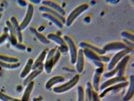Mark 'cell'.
<instances>
[{"label": "cell", "instance_id": "6da1fadb", "mask_svg": "<svg viewBox=\"0 0 134 101\" xmlns=\"http://www.w3.org/2000/svg\"><path fill=\"white\" fill-rule=\"evenodd\" d=\"M61 53L58 50L57 47L53 48L47 52L44 62V71L47 74H50L55 65L61 57Z\"/></svg>", "mask_w": 134, "mask_h": 101}, {"label": "cell", "instance_id": "7a4b0ae2", "mask_svg": "<svg viewBox=\"0 0 134 101\" xmlns=\"http://www.w3.org/2000/svg\"><path fill=\"white\" fill-rule=\"evenodd\" d=\"M79 80L80 75L79 74H76L67 82L54 87L52 88V90L54 93L57 94L66 93L75 87L79 82Z\"/></svg>", "mask_w": 134, "mask_h": 101}, {"label": "cell", "instance_id": "3957f363", "mask_svg": "<svg viewBox=\"0 0 134 101\" xmlns=\"http://www.w3.org/2000/svg\"><path fill=\"white\" fill-rule=\"evenodd\" d=\"M90 6L87 3H83L79 5V6L75 8L73 10L69 13L67 18L65 25L67 27H70L73 24L74 21L77 19L79 16L88 10Z\"/></svg>", "mask_w": 134, "mask_h": 101}, {"label": "cell", "instance_id": "277c9868", "mask_svg": "<svg viewBox=\"0 0 134 101\" xmlns=\"http://www.w3.org/2000/svg\"><path fill=\"white\" fill-rule=\"evenodd\" d=\"M63 39L64 40L66 44L67 45L68 52L70 56V63L72 65L75 64L76 57L78 53L77 47L76 44L73 40V38L69 35H65L63 37Z\"/></svg>", "mask_w": 134, "mask_h": 101}, {"label": "cell", "instance_id": "5b68a950", "mask_svg": "<svg viewBox=\"0 0 134 101\" xmlns=\"http://www.w3.org/2000/svg\"><path fill=\"white\" fill-rule=\"evenodd\" d=\"M129 82L128 81L125 82H121L113 86L110 87L108 88L104 89L102 91V92L98 95L100 99L104 98L106 95L109 93L116 94L120 92H122V94H125V90L128 85Z\"/></svg>", "mask_w": 134, "mask_h": 101}, {"label": "cell", "instance_id": "8992f818", "mask_svg": "<svg viewBox=\"0 0 134 101\" xmlns=\"http://www.w3.org/2000/svg\"><path fill=\"white\" fill-rule=\"evenodd\" d=\"M133 51V49H132L131 48H128L127 49L116 52V54L110 58V62L108 63L107 66L108 71H110L113 69L115 67L116 65L119 63L124 57L129 55V54L131 53Z\"/></svg>", "mask_w": 134, "mask_h": 101}, {"label": "cell", "instance_id": "52a82bcc", "mask_svg": "<svg viewBox=\"0 0 134 101\" xmlns=\"http://www.w3.org/2000/svg\"><path fill=\"white\" fill-rule=\"evenodd\" d=\"M83 54L85 57L87 58L90 61L92 62L94 61H99L104 63H108L110 62V57L107 55H99L96 53H94L92 50L84 49H83Z\"/></svg>", "mask_w": 134, "mask_h": 101}, {"label": "cell", "instance_id": "ba28073f", "mask_svg": "<svg viewBox=\"0 0 134 101\" xmlns=\"http://www.w3.org/2000/svg\"><path fill=\"white\" fill-rule=\"evenodd\" d=\"M34 13V5L31 3H29L27 6V11L25 14V17L20 23V27L22 31H24L25 29L29 26L33 18Z\"/></svg>", "mask_w": 134, "mask_h": 101}, {"label": "cell", "instance_id": "9c48e42d", "mask_svg": "<svg viewBox=\"0 0 134 101\" xmlns=\"http://www.w3.org/2000/svg\"><path fill=\"white\" fill-rule=\"evenodd\" d=\"M128 78L126 76H123L121 77L114 76L113 77L109 78L103 83L100 84L99 90L103 91L104 89L108 88L110 87L115 85L116 84L121 83V82H125L128 81Z\"/></svg>", "mask_w": 134, "mask_h": 101}, {"label": "cell", "instance_id": "30bf717a", "mask_svg": "<svg viewBox=\"0 0 134 101\" xmlns=\"http://www.w3.org/2000/svg\"><path fill=\"white\" fill-rule=\"evenodd\" d=\"M128 48H129L122 42H113L105 44L103 49L107 53V52H118Z\"/></svg>", "mask_w": 134, "mask_h": 101}, {"label": "cell", "instance_id": "8fae6325", "mask_svg": "<svg viewBox=\"0 0 134 101\" xmlns=\"http://www.w3.org/2000/svg\"><path fill=\"white\" fill-rule=\"evenodd\" d=\"M104 68H97L94 71V73L92 77V79L91 82L92 87L94 90L98 93L99 91V87L100 84L101 77L103 74Z\"/></svg>", "mask_w": 134, "mask_h": 101}, {"label": "cell", "instance_id": "7c38bea8", "mask_svg": "<svg viewBox=\"0 0 134 101\" xmlns=\"http://www.w3.org/2000/svg\"><path fill=\"white\" fill-rule=\"evenodd\" d=\"M134 77L133 74L129 77L128 87L126 92L122 98V101H130L132 99L134 95Z\"/></svg>", "mask_w": 134, "mask_h": 101}, {"label": "cell", "instance_id": "4fadbf2b", "mask_svg": "<svg viewBox=\"0 0 134 101\" xmlns=\"http://www.w3.org/2000/svg\"><path fill=\"white\" fill-rule=\"evenodd\" d=\"M85 57L83 54V49H80L78 50L77 55L75 62V69L78 73H82L85 69Z\"/></svg>", "mask_w": 134, "mask_h": 101}, {"label": "cell", "instance_id": "5bb4252c", "mask_svg": "<svg viewBox=\"0 0 134 101\" xmlns=\"http://www.w3.org/2000/svg\"><path fill=\"white\" fill-rule=\"evenodd\" d=\"M41 4L43 6L49 7L50 8L59 13L60 15H62L63 16L65 17V16L66 15V12H65V10L59 4H58L55 1L45 0V1H43L41 2Z\"/></svg>", "mask_w": 134, "mask_h": 101}, {"label": "cell", "instance_id": "9a60e30c", "mask_svg": "<svg viewBox=\"0 0 134 101\" xmlns=\"http://www.w3.org/2000/svg\"><path fill=\"white\" fill-rule=\"evenodd\" d=\"M79 47L80 49H86L88 50H92V52L96 53L99 55H104L106 53L103 49V48H100L98 46L92 44L90 43L87 42H81L79 44Z\"/></svg>", "mask_w": 134, "mask_h": 101}, {"label": "cell", "instance_id": "2e32d148", "mask_svg": "<svg viewBox=\"0 0 134 101\" xmlns=\"http://www.w3.org/2000/svg\"><path fill=\"white\" fill-rule=\"evenodd\" d=\"M6 25L8 28V32H9L8 33L9 35V39L10 42V43L13 47H15L16 45L18 43L16 32L9 20H7L6 21Z\"/></svg>", "mask_w": 134, "mask_h": 101}, {"label": "cell", "instance_id": "e0dca14e", "mask_svg": "<svg viewBox=\"0 0 134 101\" xmlns=\"http://www.w3.org/2000/svg\"><path fill=\"white\" fill-rule=\"evenodd\" d=\"M39 10L41 12L48 13V14H49L54 16L57 19H59L64 25H65V21H66L65 17L63 16L62 15H60L59 13L57 12L55 10L50 8L49 7L44 6L43 5H41L39 7Z\"/></svg>", "mask_w": 134, "mask_h": 101}, {"label": "cell", "instance_id": "ac0fdd59", "mask_svg": "<svg viewBox=\"0 0 134 101\" xmlns=\"http://www.w3.org/2000/svg\"><path fill=\"white\" fill-rule=\"evenodd\" d=\"M44 71V64L40 66L36 69L32 70L30 73L27 76V77L25 78L23 81V85L26 86L28 84L33 81H34V79L36 78L38 75H39L41 73H42Z\"/></svg>", "mask_w": 134, "mask_h": 101}, {"label": "cell", "instance_id": "d6986e66", "mask_svg": "<svg viewBox=\"0 0 134 101\" xmlns=\"http://www.w3.org/2000/svg\"><path fill=\"white\" fill-rule=\"evenodd\" d=\"M10 21L12 23L15 32H16L17 38L18 43L22 44L23 43V34H22V31L21 29V28L20 27V23L19 22L17 18V17L15 16H12L10 19Z\"/></svg>", "mask_w": 134, "mask_h": 101}, {"label": "cell", "instance_id": "ffe728a7", "mask_svg": "<svg viewBox=\"0 0 134 101\" xmlns=\"http://www.w3.org/2000/svg\"><path fill=\"white\" fill-rule=\"evenodd\" d=\"M65 81V78L61 75H55L51 77L49 79L47 80L45 84V88L47 90H51L52 88H53L54 86L63 83Z\"/></svg>", "mask_w": 134, "mask_h": 101}, {"label": "cell", "instance_id": "44dd1931", "mask_svg": "<svg viewBox=\"0 0 134 101\" xmlns=\"http://www.w3.org/2000/svg\"><path fill=\"white\" fill-rule=\"evenodd\" d=\"M46 38L50 42H53L57 44L58 46L57 47H62L66 45L63 38L61 37L59 35L54 33H50L48 34Z\"/></svg>", "mask_w": 134, "mask_h": 101}, {"label": "cell", "instance_id": "7402d4cb", "mask_svg": "<svg viewBox=\"0 0 134 101\" xmlns=\"http://www.w3.org/2000/svg\"><path fill=\"white\" fill-rule=\"evenodd\" d=\"M34 61V60L32 58H30L28 59L24 67L23 68L20 74V77L21 79H25L27 77V76L31 72Z\"/></svg>", "mask_w": 134, "mask_h": 101}, {"label": "cell", "instance_id": "603a6c76", "mask_svg": "<svg viewBox=\"0 0 134 101\" xmlns=\"http://www.w3.org/2000/svg\"><path fill=\"white\" fill-rule=\"evenodd\" d=\"M47 52L45 50H42L41 52L37 58L34 61L32 70L36 69L40 66H41V65L44 64V62L45 61V58L47 55Z\"/></svg>", "mask_w": 134, "mask_h": 101}, {"label": "cell", "instance_id": "cb8c5ba5", "mask_svg": "<svg viewBox=\"0 0 134 101\" xmlns=\"http://www.w3.org/2000/svg\"><path fill=\"white\" fill-rule=\"evenodd\" d=\"M42 17L45 19L48 20L50 22L54 24V25L58 28L62 29L63 28L64 24L61 22V21L56 18L54 16L46 13H43L42 14Z\"/></svg>", "mask_w": 134, "mask_h": 101}, {"label": "cell", "instance_id": "d4e9b609", "mask_svg": "<svg viewBox=\"0 0 134 101\" xmlns=\"http://www.w3.org/2000/svg\"><path fill=\"white\" fill-rule=\"evenodd\" d=\"M34 85L35 82L34 81H33L30 82L26 86L23 94L22 97V98L21 99V101H29L31 95L34 89Z\"/></svg>", "mask_w": 134, "mask_h": 101}, {"label": "cell", "instance_id": "484cf974", "mask_svg": "<svg viewBox=\"0 0 134 101\" xmlns=\"http://www.w3.org/2000/svg\"><path fill=\"white\" fill-rule=\"evenodd\" d=\"M131 59V56L130 55H128L126 56L125 57H124L122 60H121V67L120 68V70L118 72V73L116 74L115 76H118V77H121V76H123L125 74L126 69L127 66L128 65V63L129 61Z\"/></svg>", "mask_w": 134, "mask_h": 101}, {"label": "cell", "instance_id": "4316f807", "mask_svg": "<svg viewBox=\"0 0 134 101\" xmlns=\"http://www.w3.org/2000/svg\"><path fill=\"white\" fill-rule=\"evenodd\" d=\"M85 87V101H92L94 90L92 87L91 82H87Z\"/></svg>", "mask_w": 134, "mask_h": 101}, {"label": "cell", "instance_id": "83f0119b", "mask_svg": "<svg viewBox=\"0 0 134 101\" xmlns=\"http://www.w3.org/2000/svg\"><path fill=\"white\" fill-rule=\"evenodd\" d=\"M30 31L33 34L35 35V36L39 40V41L43 44H48L50 43V42L46 37H45L41 33L37 32V30L35 28L31 27Z\"/></svg>", "mask_w": 134, "mask_h": 101}, {"label": "cell", "instance_id": "f1b7e54d", "mask_svg": "<svg viewBox=\"0 0 134 101\" xmlns=\"http://www.w3.org/2000/svg\"><path fill=\"white\" fill-rule=\"evenodd\" d=\"M0 61L6 63L15 64L19 62L18 57L8 56L4 54H0Z\"/></svg>", "mask_w": 134, "mask_h": 101}, {"label": "cell", "instance_id": "f546056e", "mask_svg": "<svg viewBox=\"0 0 134 101\" xmlns=\"http://www.w3.org/2000/svg\"><path fill=\"white\" fill-rule=\"evenodd\" d=\"M21 66V63L19 62L18 63L15 64L6 63L0 61V67L2 68H4L8 70H14L19 68Z\"/></svg>", "mask_w": 134, "mask_h": 101}, {"label": "cell", "instance_id": "4dcf8cb0", "mask_svg": "<svg viewBox=\"0 0 134 101\" xmlns=\"http://www.w3.org/2000/svg\"><path fill=\"white\" fill-rule=\"evenodd\" d=\"M0 100L2 101H21V99L13 97L0 91Z\"/></svg>", "mask_w": 134, "mask_h": 101}, {"label": "cell", "instance_id": "1f68e13d", "mask_svg": "<svg viewBox=\"0 0 134 101\" xmlns=\"http://www.w3.org/2000/svg\"><path fill=\"white\" fill-rule=\"evenodd\" d=\"M76 101H85V88L82 85H79L77 88Z\"/></svg>", "mask_w": 134, "mask_h": 101}, {"label": "cell", "instance_id": "d6a6232c", "mask_svg": "<svg viewBox=\"0 0 134 101\" xmlns=\"http://www.w3.org/2000/svg\"><path fill=\"white\" fill-rule=\"evenodd\" d=\"M121 36L124 39L134 42V34L128 31H123L121 32Z\"/></svg>", "mask_w": 134, "mask_h": 101}, {"label": "cell", "instance_id": "836d02e7", "mask_svg": "<svg viewBox=\"0 0 134 101\" xmlns=\"http://www.w3.org/2000/svg\"><path fill=\"white\" fill-rule=\"evenodd\" d=\"M9 38V35L8 32H4L0 36V46L3 44Z\"/></svg>", "mask_w": 134, "mask_h": 101}, {"label": "cell", "instance_id": "e575fe53", "mask_svg": "<svg viewBox=\"0 0 134 101\" xmlns=\"http://www.w3.org/2000/svg\"><path fill=\"white\" fill-rule=\"evenodd\" d=\"M122 42H123L125 44H126L128 48H131L132 49H134V42H131L130 41H128L127 39H124L122 38Z\"/></svg>", "mask_w": 134, "mask_h": 101}, {"label": "cell", "instance_id": "d590c367", "mask_svg": "<svg viewBox=\"0 0 134 101\" xmlns=\"http://www.w3.org/2000/svg\"><path fill=\"white\" fill-rule=\"evenodd\" d=\"M92 63L93 64V65L97 67V68H104V64L103 62H101L99 61H94V62H92Z\"/></svg>", "mask_w": 134, "mask_h": 101}, {"label": "cell", "instance_id": "8d00e7d4", "mask_svg": "<svg viewBox=\"0 0 134 101\" xmlns=\"http://www.w3.org/2000/svg\"><path fill=\"white\" fill-rule=\"evenodd\" d=\"M15 47L19 50H22V51H24L26 49V46L24 44H20V43H18L16 45Z\"/></svg>", "mask_w": 134, "mask_h": 101}, {"label": "cell", "instance_id": "74e56055", "mask_svg": "<svg viewBox=\"0 0 134 101\" xmlns=\"http://www.w3.org/2000/svg\"><path fill=\"white\" fill-rule=\"evenodd\" d=\"M17 3L19 5L20 7H25L27 6L28 3L26 1H24V0H19L17 1Z\"/></svg>", "mask_w": 134, "mask_h": 101}, {"label": "cell", "instance_id": "f35d334b", "mask_svg": "<svg viewBox=\"0 0 134 101\" xmlns=\"http://www.w3.org/2000/svg\"><path fill=\"white\" fill-rule=\"evenodd\" d=\"M30 3H32V4H40V3H41V1H38V0H37V1H35V0H32V1H30Z\"/></svg>", "mask_w": 134, "mask_h": 101}, {"label": "cell", "instance_id": "ab89813d", "mask_svg": "<svg viewBox=\"0 0 134 101\" xmlns=\"http://www.w3.org/2000/svg\"><path fill=\"white\" fill-rule=\"evenodd\" d=\"M4 11V8L0 6V13H2Z\"/></svg>", "mask_w": 134, "mask_h": 101}, {"label": "cell", "instance_id": "60d3db41", "mask_svg": "<svg viewBox=\"0 0 134 101\" xmlns=\"http://www.w3.org/2000/svg\"><path fill=\"white\" fill-rule=\"evenodd\" d=\"M32 101H38V100L36 98H34L33 99V100H32Z\"/></svg>", "mask_w": 134, "mask_h": 101}, {"label": "cell", "instance_id": "b9f144b4", "mask_svg": "<svg viewBox=\"0 0 134 101\" xmlns=\"http://www.w3.org/2000/svg\"><path fill=\"white\" fill-rule=\"evenodd\" d=\"M2 16H3V13H0V20L2 18Z\"/></svg>", "mask_w": 134, "mask_h": 101}, {"label": "cell", "instance_id": "7bdbcfd3", "mask_svg": "<svg viewBox=\"0 0 134 101\" xmlns=\"http://www.w3.org/2000/svg\"><path fill=\"white\" fill-rule=\"evenodd\" d=\"M2 68H1V67H0V71H1V70H2Z\"/></svg>", "mask_w": 134, "mask_h": 101}]
</instances>
